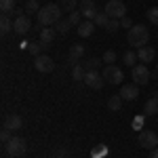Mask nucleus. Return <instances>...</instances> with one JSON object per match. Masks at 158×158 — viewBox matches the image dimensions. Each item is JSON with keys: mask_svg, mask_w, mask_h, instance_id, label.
Masks as SVG:
<instances>
[{"mask_svg": "<svg viewBox=\"0 0 158 158\" xmlns=\"http://www.w3.org/2000/svg\"><path fill=\"white\" fill-rule=\"evenodd\" d=\"M137 57H139L141 63H152L154 57H156V51L152 47H141V49H137Z\"/></svg>", "mask_w": 158, "mask_h": 158, "instance_id": "obj_15", "label": "nucleus"}, {"mask_svg": "<svg viewBox=\"0 0 158 158\" xmlns=\"http://www.w3.org/2000/svg\"><path fill=\"white\" fill-rule=\"evenodd\" d=\"M156 74H158V65H156Z\"/></svg>", "mask_w": 158, "mask_h": 158, "instance_id": "obj_39", "label": "nucleus"}, {"mask_svg": "<svg viewBox=\"0 0 158 158\" xmlns=\"http://www.w3.org/2000/svg\"><path fill=\"white\" fill-rule=\"evenodd\" d=\"M55 154H57V158H65V156H68V150H65V148H61V150L55 152Z\"/></svg>", "mask_w": 158, "mask_h": 158, "instance_id": "obj_37", "label": "nucleus"}, {"mask_svg": "<svg viewBox=\"0 0 158 158\" xmlns=\"http://www.w3.org/2000/svg\"><path fill=\"white\" fill-rule=\"evenodd\" d=\"M34 68H36L38 72H42V74H49L55 70V61L51 59L49 55H38V57H34Z\"/></svg>", "mask_w": 158, "mask_h": 158, "instance_id": "obj_7", "label": "nucleus"}, {"mask_svg": "<svg viewBox=\"0 0 158 158\" xmlns=\"http://www.w3.org/2000/svg\"><path fill=\"white\" fill-rule=\"evenodd\" d=\"M148 21L152 25H158V6H152V9H148Z\"/></svg>", "mask_w": 158, "mask_h": 158, "instance_id": "obj_32", "label": "nucleus"}, {"mask_svg": "<svg viewBox=\"0 0 158 158\" xmlns=\"http://www.w3.org/2000/svg\"><path fill=\"white\" fill-rule=\"evenodd\" d=\"M122 59H124V63H127L129 68H135V65H137L135 61L139 59V57H137V53H133V51H127V53L122 55Z\"/></svg>", "mask_w": 158, "mask_h": 158, "instance_id": "obj_26", "label": "nucleus"}, {"mask_svg": "<svg viewBox=\"0 0 158 158\" xmlns=\"http://www.w3.org/2000/svg\"><path fill=\"white\" fill-rule=\"evenodd\" d=\"M103 154H106V146H99V150H95V152H93V156L97 158V156H103Z\"/></svg>", "mask_w": 158, "mask_h": 158, "instance_id": "obj_36", "label": "nucleus"}, {"mask_svg": "<svg viewBox=\"0 0 158 158\" xmlns=\"http://www.w3.org/2000/svg\"><path fill=\"white\" fill-rule=\"evenodd\" d=\"M70 30H72V23H70L68 19H61V21H57V23H55V32H57V34H61V36H65Z\"/></svg>", "mask_w": 158, "mask_h": 158, "instance_id": "obj_20", "label": "nucleus"}, {"mask_svg": "<svg viewBox=\"0 0 158 158\" xmlns=\"http://www.w3.org/2000/svg\"><path fill=\"white\" fill-rule=\"evenodd\" d=\"M11 131H9V129H2V133H0V139H2V143H9V141H11Z\"/></svg>", "mask_w": 158, "mask_h": 158, "instance_id": "obj_34", "label": "nucleus"}, {"mask_svg": "<svg viewBox=\"0 0 158 158\" xmlns=\"http://www.w3.org/2000/svg\"><path fill=\"white\" fill-rule=\"evenodd\" d=\"M103 13H108L110 19H122V17H127V4L122 0H108Z\"/></svg>", "mask_w": 158, "mask_h": 158, "instance_id": "obj_4", "label": "nucleus"}, {"mask_svg": "<svg viewBox=\"0 0 158 158\" xmlns=\"http://www.w3.org/2000/svg\"><path fill=\"white\" fill-rule=\"evenodd\" d=\"M95 27H97L95 21H89V19H86V21H82V23L76 27V32H78V36H80V38H89V36H93Z\"/></svg>", "mask_w": 158, "mask_h": 158, "instance_id": "obj_14", "label": "nucleus"}, {"mask_svg": "<svg viewBox=\"0 0 158 158\" xmlns=\"http://www.w3.org/2000/svg\"><path fill=\"white\" fill-rule=\"evenodd\" d=\"M80 13H82V17H85V19L93 21V19L97 17V6H95V0H82V2H80Z\"/></svg>", "mask_w": 158, "mask_h": 158, "instance_id": "obj_12", "label": "nucleus"}, {"mask_svg": "<svg viewBox=\"0 0 158 158\" xmlns=\"http://www.w3.org/2000/svg\"><path fill=\"white\" fill-rule=\"evenodd\" d=\"M127 40H129V44H131V47H137V49L148 47L150 32H148L146 25H133V27L129 30V34H127Z\"/></svg>", "mask_w": 158, "mask_h": 158, "instance_id": "obj_2", "label": "nucleus"}, {"mask_svg": "<svg viewBox=\"0 0 158 158\" xmlns=\"http://www.w3.org/2000/svg\"><path fill=\"white\" fill-rule=\"evenodd\" d=\"M38 23L42 25V27H51V25H55L57 21H61V6L59 4H47V6H42L36 15Z\"/></svg>", "mask_w": 158, "mask_h": 158, "instance_id": "obj_1", "label": "nucleus"}, {"mask_svg": "<svg viewBox=\"0 0 158 158\" xmlns=\"http://www.w3.org/2000/svg\"><path fill=\"white\" fill-rule=\"evenodd\" d=\"M32 21H30V17L27 15H21V17H15V25H13V30L19 34V36H25L27 32H32Z\"/></svg>", "mask_w": 158, "mask_h": 158, "instance_id": "obj_9", "label": "nucleus"}, {"mask_svg": "<svg viewBox=\"0 0 158 158\" xmlns=\"http://www.w3.org/2000/svg\"><path fill=\"white\" fill-rule=\"evenodd\" d=\"M13 25H15V21L9 19V15H2V17H0V32H2V36H6V34L11 32Z\"/></svg>", "mask_w": 158, "mask_h": 158, "instance_id": "obj_19", "label": "nucleus"}, {"mask_svg": "<svg viewBox=\"0 0 158 158\" xmlns=\"http://www.w3.org/2000/svg\"><path fill=\"white\" fill-rule=\"evenodd\" d=\"M25 13H30V15H34V13H36L38 15V11H40V9H42V6H40V4H38V0H27V2H25Z\"/></svg>", "mask_w": 158, "mask_h": 158, "instance_id": "obj_27", "label": "nucleus"}, {"mask_svg": "<svg viewBox=\"0 0 158 158\" xmlns=\"http://www.w3.org/2000/svg\"><path fill=\"white\" fill-rule=\"evenodd\" d=\"M17 6H15V0H0V11L2 15H11Z\"/></svg>", "mask_w": 158, "mask_h": 158, "instance_id": "obj_22", "label": "nucleus"}, {"mask_svg": "<svg viewBox=\"0 0 158 158\" xmlns=\"http://www.w3.org/2000/svg\"><path fill=\"white\" fill-rule=\"evenodd\" d=\"M4 148H6V154H9V156L19 158L27 152V141H25L23 137H11V141L4 143Z\"/></svg>", "mask_w": 158, "mask_h": 158, "instance_id": "obj_3", "label": "nucleus"}, {"mask_svg": "<svg viewBox=\"0 0 158 158\" xmlns=\"http://www.w3.org/2000/svg\"><path fill=\"white\" fill-rule=\"evenodd\" d=\"M85 55V47L82 44H72V49H70V55H68V59H70V63H78L80 61V57Z\"/></svg>", "mask_w": 158, "mask_h": 158, "instance_id": "obj_17", "label": "nucleus"}, {"mask_svg": "<svg viewBox=\"0 0 158 158\" xmlns=\"http://www.w3.org/2000/svg\"><path fill=\"white\" fill-rule=\"evenodd\" d=\"M108 108L112 110V112H118V110L122 108V97L120 95H112V97L108 99Z\"/></svg>", "mask_w": 158, "mask_h": 158, "instance_id": "obj_23", "label": "nucleus"}, {"mask_svg": "<svg viewBox=\"0 0 158 158\" xmlns=\"http://www.w3.org/2000/svg\"><path fill=\"white\" fill-rule=\"evenodd\" d=\"M42 49H44V44L38 40V42H30L27 44V51H30V55H34V57H38V55H42Z\"/></svg>", "mask_w": 158, "mask_h": 158, "instance_id": "obj_25", "label": "nucleus"}, {"mask_svg": "<svg viewBox=\"0 0 158 158\" xmlns=\"http://www.w3.org/2000/svg\"><path fill=\"white\" fill-rule=\"evenodd\" d=\"M131 74H133V82L135 85H148L150 82V70H148V65H143V63H137L133 70H131Z\"/></svg>", "mask_w": 158, "mask_h": 158, "instance_id": "obj_6", "label": "nucleus"}, {"mask_svg": "<svg viewBox=\"0 0 158 158\" xmlns=\"http://www.w3.org/2000/svg\"><path fill=\"white\" fill-rule=\"evenodd\" d=\"M143 112H146V116H154V114H158V95H156V93L146 101Z\"/></svg>", "mask_w": 158, "mask_h": 158, "instance_id": "obj_16", "label": "nucleus"}, {"mask_svg": "<svg viewBox=\"0 0 158 158\" xmlns=\"http://www.w3.org/2000/svg\"><path fill=\"white\" fill-rule=\"evenodd\" d=\"M21 127H23V120L19 114H9L4 118V129H9V131H19Z\"/></svg>", "mask_w": 158, "mask_h": 158, "instance_id": "obj_13", "label": "nucleus"}, {"mask_svg": "<svg viewBox=\"0 0 158 158\" xmlns=\"http://www.w3.org/2000/svg\"><path fill=\"white\" fill-rule=\"evenodd\" d=\"M89 89H95V91H99V89H103V85H106V80H103V76L99 72H86L85 80H82Z\"/></svg>", "mask_w": 158, "mask_h": 158, "instance_id": "obj_10", "label": "nucleus"}, {"mask_svg": "<svg viewBox=\"0 0 158 158\" xmlns=\"http://www.w3.org/2000/svg\"><path fill=\"white\" fill-rule=\"evenodd\" d=\"M139 146L146 148V150L158 148V133H154V131H141L139 133Z\"/></svg>", "mask_w": 158, "mask_h": 158, "instance_id": "obj_8", "label": "nucleus"}, {"mask_svg": "<svg viewBox=\"0 0 158 158\" xmlns=\"http://www.w3.org/2000/svg\"><path fill=\"white\" fill-rule=\"evenodd\" d=\"M80 17H82V13H80V11H72V13H70L68 21L72 23V27H78V25L82 23V21H80Z\"/></svg>", "mask_w": 158, "mask_h": 158, "instance_id": "obj_31", "label": "nucleus"}, {"mask_svg": "<svg viewBox=\"0 0 158 158\" xmlns=\"http://www.w3.org/2000/svg\"><path fill=\"white\" fill-rule=\"evenodd\" d=\"M55 34H57V32H55L53 27H42V30H40V42H42L44 47L51 44V42L55 40Z\"/></svg>", "mask_w": 158, "mask_h": 158, "instance_id": "obj_18", "label": "nucleus"}, {"mask_svg": "<svg viewBox=\"0 0 158 158\" xmlns=\"http://www.w3.org/2000/svg\"><path fill=\"white\" fill-rule=\"evenodd\" d=\"M101 76H103V80L108 85H122V80H124V74H122V70L118 65H106Z\"/></svg>", "mask_w": 158, "mask_h": 158, "instance_id": "obj_5", "label": "nucleus"}, {"mask_svg": "<svg viewBox=\"0 0 158 158\" xmlns=\"http://www.w3.org/2000/svg\"><path fill=\"white\" fill-rule=\"evenodd\" d=\"M103 63H106V65H114V63H116V51H106V53H103Z\"/></svg>", "mask_w": 158, "mask_h": 158, "instance_id": "obj_30", "label": "nucleus"}, {"mask_svg": "<svg viewBox=\"0 0 158 158\" xmlns=\"http://www.w3.org/2000/svg\"><path fill=\"white\" fill-rule=\"evenodd\" d=\"M93 21H95V25H99V27H106V25L110 23V15L108 13H97V17H95Z\"/></svg>", "mask_w": 158, "mask_h": 158, "instance_id": "obj_29", "label": "nucleus"}, {"mask_svg": "<svg viewBox=\"0 0 158 158\" xmlns=\"http://www.w3.org/2000/svg\"><path fill=\"white\" fill-rule=\"evenodd\" d=\"M118 27H120V19H110V23L106 25V32L108 34H116Z\"/></svg>", "mask_w": 158, "mask_h": 158, "instance_id": "obj_33", "label": "nucleus"}, {"mask_svg": "<svg viewBox=\"0 0 158 158\" xmlns=\"http://www.w3.org/2000/svg\"><path fill=\"white\" fill-rule=\"evenodd\" d=\"M124 101H135V99L139 97V85H122L120 86V93H118Z\"/></svg>", "mask_w": 158, "mask_h": 158, "instance_id": "obj_11", "label": "nucleus"}, {"mask_svg": "<svg viewBox=\"0 0 158 158\" xmlns=\"http://www.w3.org/2000/svg\"><path fill=\"white\" fill-rule=\"evenodd\" d=\"M120 27H127V30H131V27H133L131 19H129V17H122V19H120Z\"/></svg>", "mask_w": 158, "mask_h": 158, "instance_id": "obj_35", "label": "nucleus"}, {"mask_svg": "<svg viewBox=\"0 0 158 158\" xmlns=\"http://www.w3.org/2000/svg\"><path fill=\"white\" fill-rule=\"evenodd\" d=\"M150 158H158V148H154V150H150Z\"/></svg>", "mask_w": 158, "mask_h": 158, "instance_id": "obj_38", "label": "nucleus"}, {"mask_svg": "<svg viewBox=\"0 0 158 158\" xmlns=\"http://www.w3.org/2000/svg\"><path fill=\"white\" fill-rule=\"evenodd\" d=\"M101 63H103L101 59H97V57H91V59H86L85 63H82V65H85V70H86V72H97Z\"/></svg>", "mask_w": 158, "mask_h": 158, "instance_id": "obj_21", "label": "nucleus"}, {"mask_svg": "<svg viewBox=\"0 0 158 158\" xmlns=\"http://www.w3.org/2000/svg\"><path fill=\"white\" fill-rule=\"evenodd\" d=\"M59 6L63 11L72 13V11H76V6H78V0H59Z\"/></svg>", "mask_w": 158, "mask_h": 158, "instance_id": "obj_28", "label": "nucleus"}, {"mask_svg": "<svg viewBox=\"0 0 158 158\" xmlns=\"http://www.w3.org/2000/svg\"><path fill=\"white\" fill-rule=\"evenodd\" d=\"M85 76H86L85 65H82V63H76L74 70H72V78H74V80H85Z\"/></svg>", "mask_w": 158, "mask_h": 158, "instance_id": "obj_24", "label": "nucleus"}]
</instances>
